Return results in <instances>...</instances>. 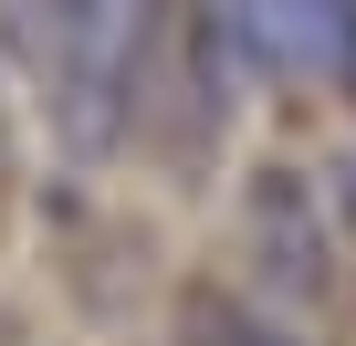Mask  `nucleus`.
Instances as JSON below:
<instances>
[{
    "label": "nucleus",
    "mask_w": 356,
    "mask_h": 346,
    "mask_svg": "<svg viewBox=\"0 0 356 346\" xmlns=\"http://www.w3.org/2000/svg\"><path fill=\"white\" fill-rule=\"evenodd\" d=\"M157 22H168V0H63L42 95H53V147L74 168H95V157L126 147L147 63H157Z\"/></svg>",
    "instance_id": "nucleus-1"
},
{
    "label": "nucleus",
    "mask_w": 356,
    "mask_h": 346,
    "mask_svg": "<svg viewBox=\"0 0 356 346\" xmlns=\"http://www.w3.org/2000/svg\"><path fill=\"white\" fill-rule=\"evenodd\" d=\"M241 262H252L262 304H283V315L335 294V210L293 168H252V189H241Z\"/></svg>",
    "instance_id": "nucleus-2"
},
{
    "label": "nucleus",
    "mask_w": 356,
    "mask_h": 346,
    "mask_svg": "<svg viewBox=\"0 0 356 346\" xmlns=\"http://www.w3.org/2000/svg\"><path fill=\"white\" fill-rule=\"evenodd\" d=\"M168 346H304L293 325H273L262 304H231V294H189L168 325Z\"/></svg>",
    "instance_id": "nucleus-3"
},
{
    "label": "nucleus",
    "mask_w": 356,
    "mask_h": 346,
    "mask_svg": "<svg viewBox=\"0 0 356 346\" xmlns=\"http://www.w3.org/2000/svg\"><path fill=\"white\" fill-rule=\"evenodd\" d=\"M53 32H63V0H0V53L11 63H53Z\"/></svg>",
    "instance_id": "nucleus-4"
},
{
    "label": "nucleus",
    "mask_w": 356,
    "mask_h": 346,
    "mask_svg": "<svg viewBox=\"0 0 356 346\" xmlns=\"http://www.w3.org/2000/svg\"><path fill=\"white\" fill-rule=\"evenodd\" d=\"M325 210H335V231H346V242H356V157H346V168H335V200H325Z\"/></svg>",
    "instance_id": "nucleus-5"
},
{
    "label": "nucleus",
    "mask_w": 356,
    "mask_h": 346,
    "mask_svg": "<svg viewBox=\"0 0 356 346\" xmlns=\"http://www.w3.org/2000/svg\"><path fill=\"white\" fill-rule=\"evenodd\" d=\"M335 11H346V22H356V0H335Z\"/></svg>",
    "instance_id": "nucleus-6"
},
{
    "label": "nucleus",
    "mask_w": 356,
    "mask_h": 346,
    "mask_svg": "<svg viewBox=\"0 0 356 346\" xmlns=\"http://www.w3.org/2000/svg\"><path fill=\"white\" fill-rule=\"evenodd\" d=\"M346 95H356V63H346Z\"/></svg>",
    "instance_id": "nucleus-7"
}]
</instances>
